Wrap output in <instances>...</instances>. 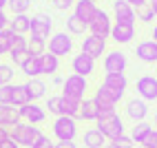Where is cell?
I'll use <instances>...</instances> for the list:
<instances>
[{
    "label": "cell",
    "instance_id": "obj_1",
    "mask_svg": "<svg viewBox=\"0 0 157 148\" xmlns=\"http://www.w3.org/2000/svg\"><path fill=\"white\" fill-rule=\"evenodd\" d=\"M95 128L106 137L109 142L117 139V137H122V135H126V133H124V122H122V117H120L117 113L102 115V117L95 122Z\"/></svg>",
    "mask_w": 157,
    "mask_h": 148
},
{
    "label": "cell",
    "instance_id": "obj_2",
    "mask_svg": "<svg viewBox=\"0 0 157 148\" xmlns=\"http://www.w3.org/2000/svg\"><path fill=\"white\" fill-rule=\"evenodd\" d=\"M122 97H124V93H117V91H113V89L100 84V89L95 91V95H93V100H95L98 106H100V117H102V115L115 113V106H117V102Z\"/></svg>",
    "mask_w": 157,
    "mask_h": 148
},
{
    "label": "cell",
    "instance_id": "obj_3",
    "mask_svg": "<svg viewBox=\"0 0 157 148\" xmlns=\"http://www.w3.org/2000/svg\"><path fill=\"white\" fill-rule=\"evenodd\" d=\"M53 137L58 142H75L78 137V120L73 117H56L53 120Z\"/></svg>",
    "mask_w": 157,
    "mask_h": 148
},
{
    "label": "cell",
    "instance_id": "obj_4",
    "mask_svg": "<svg viewBox=\"0 0 157 148\" xmlns=\"http://www.w3.org/2000/svg\"><path fill=\"white\" fill-rule=\"evenodd\" d=\"M42 135L40 133V128L38 126H33V124H27V122H20L18 126H13L11 128V137L20 144V146H33L36 144V139Z\"/></svg>",
    "mask_w": 157,
    "mask_h": 148
},
{
    "label": "cell",
    "instance_id": "obj_5",
    "mask_svg": "<svg viewBox=\"0 0 157 148\" xmlns=\"http://www.w3.org/2000/svg\"><path fill=\"white\" fill-rule=\"evenodd\" d=\"M86 89H89L86 78L71 73V75L64 80V86H62V95H64V97H71V100H84Z\"/></svg>",
    "mask_w": 157,
    "mask_h": 148
},
{
    "label": "cell",
    "instance_id": "obj_6",
    "mask_svg": "<svg viewBox=\"0 0 157 148\" xmlns=\"http://www.w3.org/2000/svg\"><path fill=\"white\" fill-rule=\"evenodd\" d=\"M111 29H113V22H111V16L104 11V9H98V13L95 18L91 20V25H89V31H91V36H98V38H111Z\"/></svg>",
    "mask_w": 157,
    "mask_h": 148
},
{
    "label": "cell",
    "instance_id": "obj_7",
    "mask_svg": "<svg viewBox=\"0 0 157 148\" xmlns=\"http://www.w3.org/2000/svg\"><path fill=\"white\" fill-rule=\"evenodd\" d=\"M47 51H49V53H53V55H58V58L69 55L71 51H73L71 36L69 33H53V36L49 38V42H47Z\"/></svg>",
    "mask_w": 157,
    "mask_h": 148
},
{
    "label": "cell",
    "instance_id": "obj_8",
    "mask_svg": "<svg viewBox=\"0 0 157 148\" xmlns=\"http://www.w3.org/2000/svg\"><path fill=\"white\" fill-rule=\"evenodd\" d=\"M102 66L106 73H124L128 66V58L126 53H122V51H109L106 55H104V62Z\"/></svg>",
    "mask_w": 157,
    "mask_h": 148
},
{
    "label": "cell",
    "instance_id": "obj_9",
    "mask_svg": "<svg viewBox=\"0 0 157 148\" xmlns=\"http://www.w3.org/2000/svg\"><path fill=\"white\" fill-rule=\"evenodd\" d=\"M51 29H53V20L47 13H38L31 18V36L33 38H40V40L51 38Z\"/></svg>",
    "mask_w": 157,
    "mask_h": 148
},
{
    "label": "cell",
    "instance_id": "obj_10",
    "mask_svg": "<svg viewBox=\"0 0 157 148\" xmlns=\"http://www.w3.org/2000/svg\"><path fill=\"white\" fill-rule=\"evenodd\" d=\"M82 53L91 55L93 60L106 55V40L98 38V36H86L84 40H82Z\"/></svg>",
    "mask_w": 157,
    "mask_h": 148
},
{
    "label": "cell",
    "instance_id": "obj_11",
    "mask_svg": "<svg viewBox=\"0 0 157 148\" xmlns=\"http://www.w3.org/2000/svg\"><path fill=\"white\" fill-rule=\"evenodd\" d=\"M71 71L75 73V75H82V78H89L95 73V60H93L91 55H84L80 51L78 55H73L71 60Z\"/></svg>",
    "mask_w": 157,
    "mask_h": 148
},
{
    "label": "cell",
    "instance_id": "obj_12",
    "mask_svg": "<svg viewBox=\"0 0 157 148\" xmlns=\"http://www.w3.org/2000/svg\"><path fill=\"white\" fill-rule=\"evenodd\" d=\"M137 97L144 102H155L157 100V78L155 75H142L137 80Z\"/></svg>",
    "mask_w": 157,
    "mask_h": 148
},
{
    "label": "cell",
    "instance_id": "obj_13",
    "mask_svg": "<svg viewBox=\"0 0 157 148\" xmlns=\"http://www.w3.org/2000/svg\"><path fill=\"white\" fill-rule=\"evenodd\" d=\"M126 117H131L135 124L137 122H146V115H148V104H146L142 97H133L126 102Z\"/></svg>",
    "mask_w": 157,
    "mask_h": 148
},
{
    "label": "cell",
    "instance_id": "obj_14",
    "mask_svg": "<svg viewBox=\"0 0 157 148\" xmlns=\"http://www.w3.org/2000/svg\"><path fill=\"white\" fill-rule=\"evenodd\" d=\"M98 13V5L95 0H75V7H73V16H78L82 22L91 25V20Z\"/></svg>",
    "mask_w": 157,
    "mask_h": 148
},
{
    "label": "cell",
    "instance_id": "obj_15",
    "mask_svg": "<svg viewBox=\"0 0 157 148\" xmlns=\"http://www.w3.org/2000/svg\"><path fill=\"white\" fill-rule=\"evenodd\" d=\"M20 115H22V120L27 122V124H42L44 120H47V111L40 106V104H36V102H31V104H27V106H20Z\"/></svg>",
    "mask_w": 157,
    "mask_h": 148
},
{
    "label": "cell",
    "instance_id": "obj_16",
    "mask_svg": "<svg viewBox=\"0 0 157 148\" xmlns=\"http://www.w3.org/2000/svg\"><path fill=\"white\" fill-rule=\"evenodd\" d=\"M113 13H115V22H126L135 25V7H131L126 0H115L113 2Z\"/></svg>",
    "mask_w": 157,
    "mask_h": 148
},
{
    "label": "cell",
    "instance_id": "obj_17",
    "mask_svg": "<svg viewBox=\"0 0 157 148\" xmlns=\"http://www.w3.org/2000/svg\"><path fill=\"white\" fill-rule=\"evenodd\" d=\"M135 38V25H126V22H115L111 29V40L117 44H128Z\"/></svg>",
    "mask_w": 157,
    "mask_h": 148
},
{
    "label": "cell",
    "instance_id": "obj_18",
    "mask_svg": "<svg viewBox=\"0 0 157 148\" xmlns=\"http://www.w3.org/2000/svg\"><path fill=\"white\" fill-rule=\"evenodd\" d=\"M22 122V115H20V108L11 106V104H0V126L5 128H13Z\"/></svg>",
    "mask_w": 157,
    "mask_h": 148
},
{
    "label": "cell",
    "instance_id": "obj_19",
    "mask_svg": "<svg viewBox=\"0 0 157 148\" xmlns=\"http://www.w3.org/2000/svg\"><path fill=\"white\" fill-rule=\"evenodd\" d=\"M137 60H142L144 64H157V42L155 40H144L137 44Z\"/></svg>",
    "mask_w": 157,
    "mask_h": 148
},
{
    "label": "cell",
    "instance_id": "obj_20",
    "mask_svg": "<svg viewBox=\"0 0 157 148\" xmlns=\"http://www.w3.org/2000/svg\"><path fill=\"white\" fill-rule=\"evenodd\" d=\"M102 86H109L117 93H126V86H128L126 73H106L102 80Z\"/></svg>",
    "mask_w": 157,
    "mask_h": 148
},
{
    "label": "cell",
    "instance_id": "obj_21",
    "mask_svg": "<svg viewBox=\"0 0 157 148\" xmlns=\"http://www.w3.org/2000/svg\"><path fill=\"white\" fill-rule=\"evenodd\" d=\"M22 73L29 78V80H33V78H40L42 75V55H29L25 62H22Z\"/></svg>",
    "mask_w": 157,
    "mask_h": 148
},
{
    "label": "cell",
    "instance_id": "obj_22",
    "mask_svg": "<svg viewBox=\"0 0 157 148\" xmlns=\"http://www.w3.org/2000/svg\"><path fill=\"white\" fill-rule=\"evenodd\" d=\"M80 120H84V122H98L100 120V106H98V102L93 97H84V100H82Z\"/></svg>",
    "mask_w": 157,
    "mask_h": 148
},
{
    "label": "cell",
    "instance_id": "obj_23",
    "mask_svg": "<svg viewBox=\"0 0 157 148\" xmlns=\"http://www.w3.org/2000/svg\"><path fill=\"white\" fill-rule=\"evenodd\" d=\"M151 133H153V126H151L148 122H137V124L131 128V139L137 144V146H144Z\"/></svg>",
    "mask_w": 157,
    "mask_h": 148
},
{
    "label": "cell",
    "instance_id": "obj_24",
    "mask_svg": "<svg viewBox=\"0 0 157 148\" xmlns=\"http://www.w3.org/2000/svg\"><path fill=\"white\" fill-rule=\"evenodd\" d=\"M9 29H11L13 33H18V36L31 33V18H29L27 13H22V16H11V20H9Z\"/></svg>",
    "mask_w": 157,
    "mask_h": 148
},
{
    "label": "cell",
    "instance_id": "obj_25",
    "mask_svg": "<svg viewBox=\"0 0 157 148\" xmlns=\"http://www.w3.org/2000/svg\"><path fill=\"white\" fill-rule=\"evenodd\" d=\"M27 104H31V95H29V89H27V84H13L11 106L20 108V106H27Z\"/></svg>",
    "mask_w": 157,
    "mask_h": 148
},
{
    "label": "cell",
    "instance_id": "obj_26",
    "mask_svg": "<svg viewBox=\"0 0 157 148\" xmlns=\"http://www.w3.org/2000/svg\"><path fill=\"white\" fill-rule=\"evenodd\" d=\"M82 142H84L86 148H102V146H106V137H104L98 128H89V131H84Z\"/></svg>",
    "mask_w": 157,
    "mask_h": 148
},
{
    "label": "cell",
    "instance_id": "obj_27",
    "mask_svg": "<svg viewBox=\"0 0 157 148\" xmlns=\"http://www.w3.org/2000/svg\"><path fill=\"white\" fill-rule=\"evenodd\" d=\"M27 89H29V95H31V102H38V100H42L44 95H47V84L40 80V78L29 80L27 82Z\"/></svg>",
    "mask_w": 157,
    "mask_h": 148
},
{
    "label": "cell",
    "instance_id": "obj_28",
    "mask_svg": "<svg viewBox=\"0 0 157 148\" xmlns=\"http://www.w3.org/2000/svg\"><path fill=\"white\" fill-rule=\"evenodd\" d=\"M58 69H60V58L47 51L42 55V75H56Z\"/></svg>",
    "mask_w": 157,
    "mask_h": 148
},
{
    "label": "cell",
    "instance_id": "obj_29",
    "mask_svg": "<svg viewBox=\"0 0 157 148\" xmlns=\"http://www.w3.org/2000/svg\"><path fill=\"white\" fill-rule=\"evenodd\" d=\"M47 108H49L51 115L62 117V115H64V95H51L47 100Z\"/></svg>",
    "mask_w": 157,
    "mask_h": 148
},
{
    "label": "cell",
    "instance_id": "obj_30",
    "mask_svg": "<svg viewBox=\"0 0 157 148\" xmlns=\"http://www.w3.org/2000/svg\"><path fill=\"white\" fill-rule=\"evenodd\" d=\"M89 29V25L86 22H82V20L78 18V16H69L67 18V31L69 33H73V36H84V31Z\"/></svg>",
    "mask_w": 157,
    "mask_h": 148
},
{
    "label": "cell",
    "instance_id": "obj_31",
    "mask_svg": "<svg viewBox=\"0 0 157 148\" xmlns=\"http://www.w3.org/2000/svg\"><path fill=\"white\" fill-rule=\"evenodd\" d=\"M13 38H16V33L11 29H2L0 31V55H9L11 44H13Z\"/></svg>",
    "mask_w": 157,
    "mask_h": 148
},
{
    "label": "cell",
    "instance_id": "obj_32",
    "mask_svg": "<svg viewBox=\"0 0 157 148\" xmlns=\"http://www.w3.org/2000/svg\"><path fill=\"white\" fill-rule=\"evenodd\" d=\"M80 108H82V100H71L64 97V115L73 120H80Z\"/></svg>",
    "mask_w": 157,
    "mask_h": 148
},
{
    "label": "cell",
    "instance_id": "obj_33",
    "mask_svg": "<svg viewBox=\"0 0 157 148\" xmlns=\"http://www.w3.org/2000/svg\"><path fill=\"white\" fill-rule=\"evenodd\" d=\"M7 7L11 9L13 16H22V13H27L31 9V0H9Z\"/></svg>",
    "mask_w": 157,
    "mask_h": 148
},
{
    "label": "cell",
    "instance_id": "obj_34",
    "mask_svg": "<svg viewBox=\"0 0 157 148\" xmlns=\"http://www.w3.org/2000/svg\"><path fill=\"white\" fill-rule=\"evenodd\" d=\"M47 53V40H40L31 36L29 40V55H44Z\"/></svg>",
    "mask_w": 157,
    "mask_h": 148
},
{
    "label": "cell",
    "instance_id": "obj_35",
    "mask_svg": "<svg viewBox=\"0 0 157 148\" xmlns=\"http://www.w3.org/2000/svg\"><path fill=\"white\" fill-rule=\"evenodd\" d=\"M135 16H137V20H142V22H151V20H155V11H153L151 2L140 5L137 9H135Z\"/></svg>",
    "mask_w": 157,
    "mask_h": 148
},
{
    "label": "cell",
    "instance_id": "obj_36",
    "mask_svg": "<svg viewBox=\"0 0 157 148\" xmlns=\"http://www.w3.org/2000/svg\"><path fill=\"white\" fill-rule=\"evenodd\" d=\"M13 80V66L11 64H2L0 62V86H7Z\"/></svg>",
    "mask_w": 157,
    "mask_h": 148
},
{
    "label": "cell",
    "instance_id": "obj_37",
    "mask_svg": "<svg viewBox=\"0 0 157 148\" xmlns=\"http://www.w3.org/2000/svg\"><path fill=\"white\" fill-rule=\"evenodd\" d=\"M111 146L113 148H135V142L131 139V135H122V137H117V139H113Z\"/></svg>",
    "mask_w": 157,
    "mask_h": 148
},
{
    "label": "cell",
    "instance_id": "obj_38",
    "mask_svg": "<svg viewBox=\"0 0 157 148\" xmlns=\"http://www.w3.org/2000/svg\"><path fill=\"white\" fill-rule=\"evenodd\" d=\"M31 148H56V142L51 139L49 135H44V133H42V135H40L38 139H36V144L31 146Z\"/></svg>",
    "mask_w": 157,
    "mask_h": 148
},
{
    "label": "cell",
    "instance_id": "obj_39",
    "mask_svg": "<svg viewBox=\"0 0 157 148\" xmlns=\"http://www.w3.org/2000/svg\"><path fill=\"white\" fill-rule=\"evenodd\" d=\"M11 95H13V84L0 86V104H11Z\"/></svg>",
    "mask_w": 157,
    "mask_h": 148
},
{
    "label": "cell",
    "instance_id": "obj_40",
    "mask_svg": "<svg viewBox=\"0 0 157 148\" xmlns=\"http://www.w3.org/2000/svg\"><path fill=\"white\" fill-rule=\"evenodd\" d=\"M51 2H53V7L58 11H67V9L75 7V0H51Z\"/></svg>",
    "mask_w": 157,
    "mask_h": 148
},
{
    "label": "cell",
    "instance_id": "obj_41",
    "mask_svg": "<svg viewBox=\"0 0 157 148\" xmlns=\"http://www.w3.org/2000/svg\"><path fill=\"white\" fill-rule=\"evenodd\" d=\"M144 146L146 148H157V128H153V133L148 135V139H146Z\"/></svg>",
    "mask_w": 157,
    "mask_h": 148
},
{
    "label": "cell",
    "instance_id": "obj_42",
    "mask_svg": "<svg viewBox=\"0 0 157 148\" xmlns=\"http://www.w3.org/2000/svg\"><path fill=\"white\" fill-rule=\"evenodd\" d=\"M0 148H20V144L13 139V137H9V139H5L2 144H0Z\"/></svg>",
    "mask_w": 157,
    "mask_h": 148
},
{
    "label": "cell",
    "instance_id": "obj_43",
    "mask_svg": "<svg viewBox=\"0 0 157 148\" xmlns=\"http://www.w3.org/2000/svg\"><path fill=\"white\" fill-rule=\"evenodd\" d=\"M9 20H11V18H7L5 11H0V31H2V29H9Z\"/></svg>",
    "mask_w": 157,
    "mask_h": 148
},
{
    "label": "cell",
    "instance_id": "obj_44",
    "mask_svg": "<svg viewBox=\"0 0 157 148\" xmlns=\"http://www.w3.org/2000/svg\"><path fill=\"white\" fill-rule=\"evenodd\" d=\"M11 137V128H5V126H0V144H2L5 139H9Z\"/></svg>",
    "mask_w": 157,
    "mask_h": 148
},
{
    "label": "cell",
    "instance_id": "obj_45",
    "mask_svg": "<svg viewBox=\"0 0 157 148\" xmlns=\"http://www.w3.org/2000/svg\"><path fill=\"white\" fill-rule=\"evenodd\" d=\"M56 148H78L75 142H56Z\"/></svg>",
    "mask_w": 157,
    "mask_h": 148
},
{
    "label": "cell",
    "instance_id": "obj_46",
    "mask_svg": "<svg viewBox=\"0 0 157 148\" xmlns=\"http://www.w3.org/2000/svg\"><path fill=\"white\" fill-rule=\"evenodd\" d=\"M126 2H128L131 7H135V9H137L140 5H146V2H148V0H126Z\"/></svg>",
    "mask_w": 157,
    "mask_h": 148
},
{
    "label": "cell",
    "instance_id": "obj_47",
    "mask_svg": "<svg viewBox=\"0 0 157 148\" xmlns=\"http://www.w3.org/2000/svg\"><path fill=\"white\" fill-rule=\"evenodd\" d=\"M53 84H56V86H64V78H60V75H53Z\"/></svg>",
    "mask_w": 157,
    "mask_h": 148
},
{
    "label": "cell",
    "instance_id": "obj_48",
    "mask_svg": "<svg viewBox=\"0 0 157 148\" xmlns=\"http://www.w3.org/2000/svg\"><path fill=\"white\" fill-rule=\"evenodd\" d=\"M151 7H153V11H155V16H157V0H151Z\"/></svg>",
    "mask_w": 157,
    "mask_h": 148
},
{
    "label": "cell",
    "instance_id": "obj_49",
    "mask_svg": "<svg viewBox=\"0 0 157 148\" xmlns=\"http://www.w3.org/2000/svg\"><path fill=\"white\" fill-rule=\"evenodd\" d=\"M7 2H9V0H0V11H2V9L7 7Z\"/></svg>",
    "mask_w": 157,
    "mask_h": 148
},
{
    "label": "cell",
    "instance_id": "obj_50",
    "mask_svg": "<svg viewBox=\"0 0 157 148\" xmlns=\"http://www.w3.org/2000/svg\"><path fill=\"white\" fill-rule=\"evenodd\" d=\"M153 40L157 42V25H155V29H153Z\"/></svg>",
    "mask_w": 157,
    "mask_h": 148
},
{
    "label": "cell",
    "instance_id": "obj_51",
    "mask_svg": "<svg viewBox=\"0 0 157 148\" xmlns=\"http://www.w3.org/2000/svg\"><path fill=\"white\" fill-rule=\"evenodd\" d=\"M155 128H157V111H155Z\"/></svg>",
    "mask_w": 157,
    "mask_h": 148
},
{
    "label": "cell",
    "instance_id": "obj_52",
    "mask_svg": "<svg viewBox=\"0 0 157 148\" xmlns=\"http://www.w3.org/2000/svg\"><path fill=\"white\" fill-rule=\"evenodd\" d=\"M102 148H113V146H111V144H106V146H102Z\"/></svg>",
    "mask_w": 157,
    "mask_h": 148
},
{
    "label": "cell",
    "instance_id": "obj_53",
    "mask_svg": "<svg viewBox=\"0 0 157 148\" xmlns=\"http://www.w3.org/2000/svg\"><path fill=\"white\" fill-rule=\"evenodd\" d=\"M135 148H146V146H135Z\"/></svg>",
    "mask_w": 157,
    "mask_h": 148
}]
</instances>
